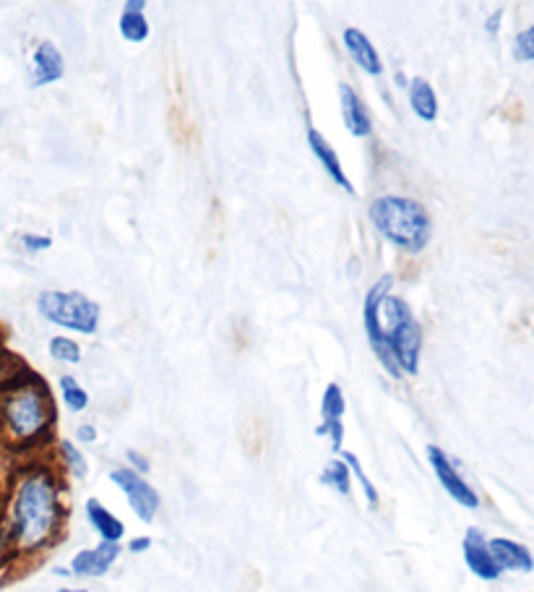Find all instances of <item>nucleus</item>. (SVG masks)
I'll use <instances>...</instances> for the list:
<instances>
[{
	"label": "nucleus",
	"instance_id": "9",
	"mask_svg": "<svg viewBox=\"0 0 534 592\" xmlns=\"http://www.w3.org/2000/svg\"><path fill=\"white\" fill-rule=\"evenodd\" d=\"M308 147H310V152H313V157L321 162V167H324L326 173H329V178L334 180V183H337L342 191H347L352 196V193H355V188H352L350 178H347V173H344L337 149L331 147L329 139H326V136L321 134L318 128H308Z\"/></svg>",
	"mask_w": 534,
	"mask_h": 592
},
{
	"label": "nucleus",
	"instance_id": "22",
	"mask_svg": "<svg viewBox=\"0 0 534 592\" xmlns=\"http://www.w3.org/2000/svg\"><path fill=\"white\" fill-rule=\"evenodd\" d=\"M50 355L60 363H79L81 360V347L79 342L68 340V337H53L50 340Z\"/></svg>",
	"mask_w": 534,
	"mask_h": 592
},
{
	"label": "nucleus",
	"instance_id": "10",
	"mask_svg": "<svg viewBox=\"0 0 534 592\" xmlns=\"http://www.w3.org/2000/svg\"><path fill=\"white\" fill-rule=\"evenodd\" d=\"M339 105H342L344 128H347L355 139H365V136L373 134L368 107L357 97V92L350 84H339Z\"/></svg>",
	"mask_w": 534,
	"mask_h": 592
},
{
	"label": "nucleus",
	"instance_id": "23",
	"mask_svg": "<svg viewBox=\"0 0 534 592\" xmlns=\"http://www.w3.org/2000/svg\"><path fill=\"white\" fill-rule=\"evenodd\" d=\"M514 58L519 60V63H534V24L524 29V32L516 34Z\"/></svg>",
	"mask_w": 534,
	"mask_h": 592
},
{
	"label": "nucleus",
	"instance_id": "26",
	"mask_svg": "<svg viewBox=\"0 0 534 592\" xmlns=\"http://www.w3.org/2000/svg\"><path fill=\"white\" fill-rule=\"evenodd\" d=\"M126 457H128V462H131V470H136V473H139V475H146V473H149V470H152V465H149V459H146L144 454H139V452H133V449H128Z\"/></svg>",
	"mask_w": 534,
	"mask_h": 592
},
{
	"label": "nucleus",
	"instance_id": "21",
	"mask_svg": "<svg viewBox=\"0 0 534 592\" xmlns=\"http://www.w3.org/2000/svg\"><path fill=\"white\" fill-rule=\"evenodd\" d=\"M342 459H344V462H347V467H350V473L357 478V483L363 486V493H365V499H368V504L373 506V509H376L378 501H381V499H378L376 486H373V483H370L368 475H365L363 465H360V459H357L352 452H342Z\"/></svg>",
	"mask_w": 534,
	"mask_h": 592
},
{
	"label": "nucleus",
	"instance_id": "20",
	"mask_svg": "<svg viewBox=\"0 0 534 592\" xmlns=\"http://www.w3.org/2000/svg\"><path fill=\"white\" fill-rule=\"evenodd\" d=\"M60 449V459H63V465H66L68 473L73 475V478L84 480L86 473H89V465H86V457L79 452V446L73 444V441L63 439L58 444Z\"/></svg>",
	"mask_w": 534,
	"mask_h": 592
},
{
	"label": "nucleus",
	"instance_id": "1",
	"mask_svg": "<svg viewBox=\"0 0 534 592\" xmlns=\"http://www.w3.org/2000/svg\"><path fill=\"white\" fill-rule=\"evenodd\" d=\"M63 483L50 465H29L11 483L6 514L0 527L6 533L14 559L40 556L53 546L63 527Z\"/></svg>",
	"mask_w": 534,
	"mask_h": 592
},
{
	"label": "nucleus",
	"instance_id": "19",
	"mask_svg": "<svg viewBox=\"0 0 534 592\" xmlns=\"http://www.w3.org/2000/svg\"><path fill=\"white\" fill-rule=\"evenodd\" d=\"M344 410H347V402H344L342 386L329 384L324 392V400H321V423H334V420H342Z\"/></svg>",
	"mask_w": 534,
	"mask_h": 592
},
{
	"label": "nucleus",
	"instance_id": "31",
	"mask_svg": "<svg viewBox=\"0 0 534 592\" xmlns=\"http://www.w3.org/2000/svg\"><path fill=\"white\" fill-rule=\"evenodd\" d=\"M123 8H128V11H144L146 3H144V0H128V3Z\"/></svg>",
	"mask_w": 534,
	"mask_h": 592
},
{
	"label": "nucleus",
	"instance_id": "33",
	"mask_svg": "<svg viewBox=\"0 0 534 592\" xmlns=\"http://www.w3.org/2000/svg\"><path fill=\"white\" fill-rule=\"evenodd\" d=\"M58 592H89V590H71V587H58Z\"/></svg>",
	"mask_w": 534,
	"mask_h": 592
},
{
	"label": "nucleus",
	"instance_id": "24",
	"mask_svg": "<svg viewBox=\"0 0 534 592\" xmlns=\"http://www.w3.org/2000/svg\"><path fill=\"white\" fill-rule=\"evenodd\" d=\"M318 436H329L331 441V449L334 452H342V444H344V423L342 420H334V423H321V426L316 428Z\"/></svg>",
	"mask_w": 534,
	"mask_h": 592
},
{
	"label": "nucleus",
	"instance_id": "30",
	"mask_svg": "<svg viewBox=\"0 0 534 592\" xmlns=\"http://www.w3.org/2000/svg\"><path fill=\"white\" fill-rule=\"evenodd\" d=\"M149 548H152V538H133L131 543H128V551L131 553H144V551H149Z\"/></svg>",
	"mask_w": 534,
	"mask_h": 592
},
{
	"label": "nucleus",
	"instance_id": "6",
	"mask_svg": "<svg viewBox=\"0 0 534 592\" xmlns=\"http://www.w3.org/2000/svg\"><path fill=\"white\" fill-rule=\"evenodd\" d=\"M428 462L433 467V473H436L438 483L443 486V491L449 493L456 504L464 506V509H477L480 506V496L475 493V488L462 478V473L456 470V465L441 446H428Z\"/></svg>",
	"mask_w": 534,
	"mask_h": 592
},
{
	"label": "nucleus",
	"instance_id": "11",
	"mask_svg": "<svg viewBox=\"0 0 534 592\" xmlns=\"http://www.w3.org/2000/svg\"><path fill=\"white\" fill-rule=\"evenodd\" d=\"M342 40H344V47H347V53L352 55V60H355L357 66L363 68L365 74L370 76L383 74L381 55H378L376 45L368 40V34H365L363 29L347 27L342 34Z\"/></svg>",
	"mask_w": 534,
	"mask_h": 592
},
{
	"label": "nucleus",
	"instance_id": "14",
	"mask_svg": "<svg viewBox=\"0 0 534 592\" xmlns=\"http://www.w3.org/2000/svg\"><path fill=\"white\" fill-rule=\"evenodd\" d=\"M84 512H86V519H89V525L97 530L102 543H120V540H123V535H126V525H123V522H120V519L115 517L105 504H102V501L89 499L84 504Z\"/></svg>",
	"mask_w": 534,
	"mask_h": 592
},
{
	"label": "nucleus",
	"instance_id": "13",
	"mask_svg": "<svg viewBox=\"0 0 534 592\" xmlns=\"http://www.w3.org/2000/svg\"><path fill=\"white\" fill-rule=\"evenodd\" d=\"M32 63H34L32 87H47V84H55L58 79H63V71H66L63 55H60V50L53 45V42H40L32 55Z\"/></svg>",
	"mask_w": 534,
	"mask_h": 592
},
{
	"label": "nucleus",
	"instance_id": "12",
	"mask_svg": "<svg viewBox=\"0 0 534 592\" xmlns=\"http://www.w3.org/2000/svg\"><path fill=\"white\" fill-rule=\"evenodd\" d=\"M488 548L501 572H532L534 569V559L529 548H524L516 540L493 538L488 540Z\"/></svg>",
	"mask_w": 534,
	"mask_h": 592
},
{
	"label": "nucleus",
	"instance_id": "25",
	"mask_svg": "<svg viewBox=\"0 0 534 592\" xmlns=\"http://www.w3.org/2000/svg\"><path fill=\"white\" fill-rule=\"evenodd\" d=\"M21 243H24V248H27V251H32V253L47 251V248H53V238H50V235L24 233V235H21Z\"/></svg>",
	"mask_w": 534,
	"mask_h": 592
},
{
	"label": "nucleus",
	"instance_id": "2",
	"mask_svg": "<svg viewBox=\"0 0 534 592\" xmlns=\"http://www.w3.org/2000/svg\"><path fill=\"white\" fill-rule=\"evenodd\" d=\"M55 426V405L37 376L24 373L3 386L0 400V428L16 446H34L50 436Z\"/></svg>",
	"mask_w": 534,
	"mask_h": 592
},
{
	"label": "nucleus",
	"instance_id": "8",
	"mask_svg": "<svg viewBox=\"0 0 534 592\" xmlns=\"http://www.w3.org/2000/svg\"><path fill=\"white\" fill-rule=\"evenodd\" d=\"M120 556V543H102L99 540V546L94 548H84L71 559V574L73 577H105L110 572V566L118 561Z\"/></svg>",
	"mask_w": 534,
	"mask_h": 592
},
{
	"label": "nucleus",
	"instance_id": "29",
	"mask_svg": "<svg viewBox=\"0 0 534 592\" xmlns=\"http://www.w3.org/2000/svg\"><path fill=\"white\" fill-rule=\"evenodd\" d=\"M501 21H503V11L498 8V11H495V14H490L488 21H485V32L498 34V29H501Z\"/></svg>",
	"mask_w": 534,
	"mask_h": 592
},
{
	"label": "nucleus",
	"instance_id": "27",
	"mask_svg": "<svg viewBox=\"0 0 534 592\" xmlns=\"http://www.w3.org/2000/svg\"><path fill=\"white\" fill-rule=\"evenodd\" d=\"M8 561H14V551H11V543H8L6 533H3V527H0V566L8 564Z\"/></svg>",
	"mask_w": 534,
	"mask_h": 592
},
{
	"label": "nucleus",
	"instance_id": "16",
	"mask_svg": "<svg viewBox=\"0 0 534 592\" xmlns=\"http://www.w3.org/2000/svg\"><path fill=\"white\" fill-rule=\"evenodd\" d=\"M321 483L339 493V496H350L352 493V473L344 459H331L329 465L321 470Z\"/></svg>",
	"mask_w": 534,
	"mask_h": 592
},
{
	"label": "nucleus",
	"instance_id": "3",
	"mask_svg": "<svg viewBox=\"0 0 534 592\" xmlns=\"http://www.w3.org/2000/svg\"><path fill=\"white\" fill-rule=\"evenodd\" d=\"M376 233L407 253H420L430 243L433 220L428 209L407 196H378L368 207Z\"/></svg>",
	"mask_w": 534,
	"mask_h": 592
},
{
	"label": "nucleus",
	"instance_id": "17",
	"mask_svg": "<svg viewBox=\"0 0 534 592\" xmlns=\"http://www.w3.org/2000/svg\"><path fill=\"white\" fill-rule=\"evenodd\" d=\"M120 37L128 42H144L149 40V21H146L144 11H128L123 8L120 14Z\"/></svg>",
	"mask_w": 534,
	"mask_h": 592
},
{
	"label": "nucleus",
	"instance_id": "15",
	"mask_svg": "<svg viewBox=\"0 0 534 592\" xmlns=\"http://www.w3.org/2000/svg\"><path fill=\"white\" fill-rule=\"evenodd\" d=\"M409 107H412V113L420 120H425V123H433V120L438 118L436 89L430 87V81H425L422 76L409 81Z\"/></svg>",
	"mask_w": 534,
	"mask_h": 592
},
{
	"label": "nucleus",
	"instance_id": "18",
	"mask_svg": "<svg viewBox=\"0 0 534 592\" xmlns=\"http://www.w3.org/2000/svg\"><path fill=\"white\" fill-rule=\"evenodd\" d=\"M60 397H63V405L71 410V413H84L89 407V394H86L84 386L79 384V379L73 376H60Z\"/></svg>",
	"mask_w": 534,
	"mask_h": 592
},
{
	"label": "nucleus",
	"instance_id": "32",
	"mask_svg": "<svg viewBox=\"0 0 534 592\" xmlns=\"http://www.w3.org/2000/svg\"><path fill=\"white\" fill-rule=\"evenodd\" d=\"M55 574H60V577H71V569H63V566H58V569H55Z\"/></svg>",
	"mask_w": 534,
	"mask_h": 592
},
{
	"label": "nucleus",
	"instance_id": "28",
	"mask_svg": "<svg viewBox=\"0 0 534 592\" xmlns=\"http://www.w3.org/2000/svg\"><path fill=\"white\" fill-rule=\"evenodd\" d=\"M76 436H79L81 444H94V441H97V428L84 423V426L76 428Z\"/></svg>",
	"mask_w": 534,
	"mask_h": 592
},
{
	"label": "nucleus",
	"instance_id": "5",
	"mask_svg": "<svg viewBox=\"0 0 534 592\" xmlns=\"http://www.w3.org/2000/svg\"><path fill=\"white\" fill-rule=\"evenodd\" d=\"M110 480H113L120 491L126 493L128 506H131L133 514H136L141 522H146V525L154 522L159 506H162V496H159L157 488H154L144 475H139L136 470H131V467H115L113 473H110Z\"/></svg>",
	"mask_w": 534,
	"mask_h": 592
},
{
	"label": "nucleus",
	"instance_id": "4",
	"mask_svg": "<svg viewBox=\"0 0 534 592\" xmlns=\"http://www.w3.org/2000/svg\"><path fill=\"white\" fill-rule=\"evenodd\" d=\"M37 311L50 324L79 334H94L99 329L102 311L94 300L84 293H63V290H45L37 295Z\"/></svg>",
	"mask_w": 534,
	"mask_h": 592
},
{
	"label": "nucleus",
	"instance_id": "7",
	"mask_svg": "<svg viewBox=\"0 0 534 592\" xmlns=\"http://www.w3.org/2000/svg\"><path fill=\"white\" fill-rule=\"evenodd\" d=\"M462 553H464V564L475 577L485 579V582H493V579L501 577V569L495 564L493 553L488 548V540L485 535L477 530V527H469L467 533H464L462 540Z\"/></svg>",
	"mask_w": 534,
	"mask_h": 592
}]
</instances>
